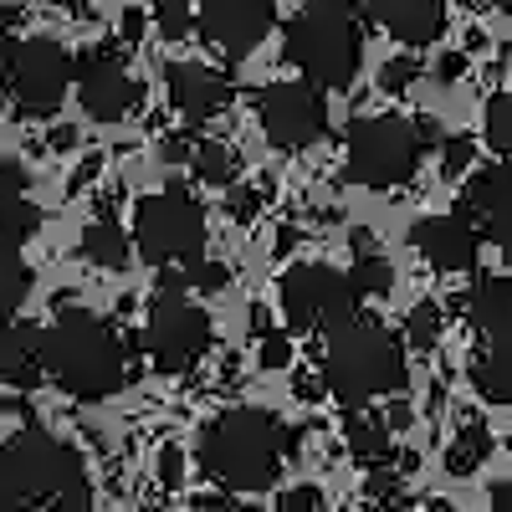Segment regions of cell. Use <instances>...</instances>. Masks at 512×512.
Here are the masks:
<instances>
[{"label":"cell","mask_w":512,"mask_h":512,"mask_svg":"<svg viewBox=\"0 0 512 512\" xmlns=\"http://www.w3.org/2000/svg\"><path fill=\"white\" fill-rule=\"evenodd\" d=\"M292 446V431L272 410H226L200 431V472L210 482H221L226 492H267L282 472V456Z\"/></svg>","instance_id":"cell-1"},{"label":"cell","mask_w":512,"mask_h":512,"mask_svg":"<svg viewBox=\"0 0 512 512\" xmlns=\"http://www.w3.org/2000/svg\"><path fill=\"white\" fill-rule=\"evenodd\" d=\"M47 379L72 400H108L128 384V349L98 313L57 308V323L47 328Z\"/></svg>","instance_id":"cell-2"},{"label":"cell","mask_w":512,"mask_h":512,"mask_svg":"<svg viewBox=\"0 0 512 512\" xmlns=\"http://www.w3.org/2000/svg\"><path fill=\"white\" fill-rule=\"evenodd\" d=\"M323 384H328V395L349 410H359L379 395H400L410 384L405 344L374 318H349L344 328L328 333Z\"/></svg>","instance_id":"cell-3"},{"label":"cell","mask_w":512,"mask_h":512,"mask_svg":"<svg viewBox=\"0 0 512 512\" xmlns=\"http://www.w3.org/2000/svg\"><path fill=\"white\" fill-rule=\"evenodd\" d=\"M282 52L308 82L333 88V93H349L359 67H364V31L349 11L328 6V0H313V6H303L287 21V47Z\"/></svg>","instance_id":"cell-4"},{"label":"cell","mask_w":512,"mask_h":512,"mask_svg":"<svg viewBox=\"0 0 512 512\" xmlns=\"http://www.w3.org/2000/svg\"><path fill=\"white\" fill-rule=\"evenodd\" d=\"M82 482V456L62 446L41 425H21V431L0 446V507L6 512H31L52 502Z\"/></svg>","instance_id":"cell-5"},{"label":"cell","mask_w":512,"mask_h":512,"mask_svg":"<svg viewBox=\"0 0 512 512\" xmlns=\"http://www.w3.org/2000/svg\"><path fill=\"white\" fill-rule=\"evenodd\" d=\"M425 154L420 139V123L400 118V113H364L349 123V139H344V169L349 180L364 190H400L415 180Z\"/></svg>","instance_id":"cell-6"},{"label":"cell","mask_w":512,"mask_h":512,"mask_svg":"<svg viewBox=\"0 0 512 512\" xmlns=\"http://www.w3.org/2000/svg\"><path fill=\"white\" fill-rule=\"evenodd\" d=\"M205 241L210 221L190 190L169 185L134 205V246L144 251L149 267H190L205 256Z\"/></svg>","instance_id":"cell-7"},{"label":"cell","mask_w":512,"mask_h":512,"mask_svg":"<svg viewBox=\"0 0 512 512\" xmlns=\"http://www.w3.org/2000/svg\"><path fill=\"white\" fill-rule=\"evenodd\" d=\"M144 344H149V359L159 374H190L210 349V313L195 297H185V287L175 277H164V287L154 292Z\"/></svg>","instance_id":"cell-8"},{"label":"cell","mask_w":512,"mask_h":512,"mask_svg":"<svg viewBox=\"0 0 512 512\" xmlns=\"http://www.w3.org/2000/svg\"><path fill=\"white\" fill-rule=\"evenodd\" d=\"M359 287L349 272L323 267V262H303L282 277V313L297 333H333L349 318H359Z\"/></svg>","instance_id":"cell-9"},{"label":"cell","mask_w":512,"mask_h":512,"mask_svg":"<svg viewBox=\"0 0 512 512\" xmlns=\"http://www.w3.org/2000/svg\"><path fill=\"white\" fill-rule=\"evenodd\" d=\"M256 123H262L267 144L297 154L328 134V103L318 93V82H272L256 98Z\"/></svg>","instance_id":"cell-10"},{"label":"cell","mask_w":512,"mask_h":512,"mask_svg":"<svg viewBox=\"0 0 512 512\" xmlns=\"http://www.w3.org/2000/svg\"><path fill=\"white\" fill-rule=\"evenodd\" d=\"M67 88H77V62L62 41L52 36H31L11 57V98L21 113H57Z\"/></svg>","instance_id":"cell-11"},{"label":"cell","mask_w":512,"mask_h":512,"mask_svg":"<svg viewBox=\"0 0 512 512\" xmlns=\"http://www.w3.org/2000/svg\"><path fill=\"white\" fill-rule=\"evenodd\" d=\"M272 26H277V0H200V36L226 62H246Z\"/></svg>","instance_id":"cell-12"},{"label":"cell","mask_w":512,"mask_h":512,"mask_svg":"<svg viewBox=\"0 0 512 512\" xmlns=\"http://www.w3.org/2000/svg\"><path fill=\"white\" fill-rule=\"evenodd\" d=\"M77 103L93 123H123L139 108V82L128 77L118 52H88L77 57Z\"/></svg>","instance_id":"cell-13"},{"label":"cell","mask_w":512,"mask_h":512,"mask_svg":"<svg viewBox=\"0 0 512 512\" xmlns=\"http://www.w3.org/2000/svg\"><path fill=\"white\" fill-rule=\"evenodd\" d=\"M410 246L420 251L425 267L436 272H472L482 256V226H472L456 210V216H425L410 226Z\"/></svg>","instance_id":"cell-14"},{"label":"cell","mask_w":512,"mask_h":512,"mask_svg":"<svg viewBox=\"0 0 512 512\" xmlns=\"http://www.w3.org/2000/svg\"><path fill=\"white\" fill-rule=\"evenodd\" d=\"M461 216L472 226H482L487 241L512 251V159H502L492 169H477L472 185L461 190Z\"/></svg>","instance_id":"cell-15"},{"label":"cell","mask_w":512,"mask_h":512,"mask_svg":"<svg viewBox=\"0 0 512 512\" xmlns=\"http://www.w3.org/2000/svg\"><path fill=\"white\" fill-rule=\"evenodd\" d=\"M164 88H169V103H175V113L190 118V123L216 118V113L231 108V98H236V88L226 82V72L200 67V62H169V67H164Z\"/></svg>","instance_id":"cell-16"},{"label":"cell","mask_w":512,"mask_h":512,"mask_svg":"<svg viewBox=\"0 0 512 512\" xmlns=\"http://www.w3.org/2000/svg\"><path fill=\"white\" fill-rule=\"evenodd\" d=\"M47 379V328L11 323L0 328V384L6 390H36Z\"/></svg>","instance_id":"cell-17"},{"label":"cell","mask_w":512,"mask_h":512,"mask_svg":"<svg viewBox=\"0 0 512 512\" xmlns=\"http://www.w3.org/2000/svg\"><path fill=\"white\" fill-rule=\"evenodd\" d=\"M374 16L400 47H431L446 36V0H379Z\"/></svg>","instance_id":"cell-18"},{"label":"cell","mask_w":512,"mask_h":512,"mask_svg":"<svg viewBox=\"0 0 512 512\" xmlns=\"http://www.w3.org/2000/svg\"><path fill=\"white\" fill-rule=\"evenodd\" d=\"M461 313H466V323H472L477 333H487V338L507 333L512 328V277H482L477 287H466Z\"/></svg>","instance_id":"cell-19"},{"label":"cell","mask_w":512,"mask_h":512,"mask_svg":"<svg viewBox=\"0 0 512 512\" xmlns=\"http://www.w3.org/2000/svg\"><path fill=\"white\" fill-rule=\"evenodd\" d=\"M77 251H82V262H93V267H103V272H123L128 262H134V241H128V231H123L113 216L88 221Z\"/></svg>","instance_id":"cell-20"},{"label":"cell","mask_w":512,"mask_h":512,"mask_svg":"<svg viewBox=\"0 0 512 512\" xmlns=\"http://www.w3.org/2000/svg\"><path fill=\"white\" fill-rule=\"evenodd\" d=\"M472 384L482 390V400L492 405H512V328L497 333L482 349V359L472 364Z\"/></svg>","instance_id":"cell-21"},{"label":"cell","mask_w":512,"mask_h":512,"mask_svg":"<svg viewBox=\"0 0 512 512\" xmlns=\"http://www.w3.org/2000/svg\"><path fill=\"white\" fill-rule=\"evenodd\" d=\"M41 231V210L21 190H0V251H16Z\"/></svg>","instance_id":"cell-22"},{"label":"cell","mask_w":512,"mask_h":512,"mask_svg":"<svg viewBox=\"0 0 512 512\" xmlns=\"http://www.w3.org/2000/svg\"><path fill=\"white\" fill-rule=\"evenodd\" d=\"M487 456H492V431L482 420H472V425H461V431H456V441L446 451V472L451 477H472Z\"/></svg>","instance_id":"cell-23"},{"label":"cell","mask_w":512,"mask_h":512,"mask_svg":"<svg viewBox=\"0 0 512 512\" xmlns=\"http://www.w3.org/2000/svg\"><path fill=\"white\" fill-rule=\"evenodd\" d=\"M31 267L21 262V256L0 251V328H11V318L21 313V303L31 297Z\"/></svg>","instance_id":"cell-24"},{"label":"cell","mask_w":512,"mask_h":512,"mask_svg":"<svg viewBox=\"0 0 512 512\" xmlns=\"http://www.w3.org/2000/svg\"><path fill=\"white\" fill-rule=\"evenodd\" d=\"M344 441L359 461H384L390 456V420H374V415H349L344 420Z\"/></svg>","instance_id":"cell-25"},{"label":"cell","mask_w":512,"mask_h":512,"mask_svg":"<svg viewBox=\"0 0 512 512\" xmlns=\"http://www.w3.org/2000/svg\"><path fill=\"white\" fill-rule=\"evenodd\" d=\"M195 175L205 185H216V190H231L236 175H241V154L231 144H221V139H210V144L195 149Z\"/></svg>","instance_id":"cell-26"},{"label":"cell","mask_w":512,"mask_h":512,"mask_svg":"<svg viewBox=\"0 0 512 512\" xmlns=\"http://www.w3.org/2000/svg\"><path fill=\"white\" fill-rule=\"evenodd\" d=\"M154 26H159L164 41H185L190 26H200L195 0H154Z\"/></svg>","instance_id":"cell-27"},{"label":"cell","mask_w":512,"mask_h":512,"mask_svg":"<svg viewBox=\"0 0 512 512\" xmlns=\"http://www.w3.org/2000/svg\"><path fill=\"white\" fill-rule=\"evenodd\" d=\"M349 277H354V287L364 297H384V292L395 287V272H390V262H384L379 251H359V262L349 267Z\"/></svg>","instance_id":"cell-28"},{"label":"cell","mask_w":512,"mask_h":512,"mask_svg":"<svg viewBox=\"0 0 512 512\" xmlns=\"http://www.w3.org/2000/svg\"><path fill=\"white\" fill-rule=\"evenodd\" d=\"M405 338H410V349H436L441 344V308L436 303H415L410 318H405Z\"/></svg>","instance_id":"cell-29"},{"label":"cell","mask_w":512,"mask_h":512,"mask_svg":"<svg viewBox=\"0 0 512 512\" xmlns=\"http://www.w3.org/2000/svg\"><path fill=\"white\" fill-rule=\"evenodd\" d=\"M487 144L502 159H512V93H497L487 103Z\"/></svg>","instance_id":"cell-30"},{"label":"cell","mask_w":512,"mask_h":512,"mask_svg":"<svg viewBox=\"0 0 512 512\" xmlns=\"http://www.w3.org/2000/svg\"><path fill=\"white\" fill-rule=\"evenodd\" d=\"M175 282H180V287H200V292H216V287H226V282H231V272L200 256V262H190V267H185V277H175Z\"/></svg>","instance_id":"cell-31"},{"label":"cell","mask_w":512,"mask_h":512,"mask_svg":"<svg viewBox=\"0 0 512 512\" xmlns=\"http://www.w3.org/2000/svg\"><path fill=\"white\" fill-rule=\"evenodd\" d=\"M472 159H477V144H472V139H461V134L446 139V144H441V175H451V180L466 175V169H472Z\"/></svg>","instance_id":"cell-32"},{"label":"cell","mask_w":512,"mask_h":512,"mask_svg":"<svg viewBox=\"0 0 512 512\" xmlns=\"http://www.w3.org/2000/svg\"><path fill=\"white\" fill-rule=\"evenodd\" d=\"M415 77H420V62H415V57H395V62L379 67V88H384V93H405Z\"/></svg>","instance_id":"cell-33"},{"label":"cell","mask_w":512,"mask_h":512,"mask_svg":"<svg viewBox=\"0 0 512 512\" xmlns=\"http://www.w3.org/2000/svg\"><path fill=\"white\" fill-rule=\"evenodd\" d=\"M256 359H262V369H287L292 364V344H287V333H262V349H256Z\"/></svg>","instance_id":"cell-34"},{"label":"cell","mask_w":512,"mask_h":512,"mask_svg":"<svg viewBox=\"0 0 512 512\" xmlns=\"http://www.w3.org/2000/svg\"><path fill=\"white\" fill-rule=\"evenodd\" d=\"M277 512H323V492L318 487H292V492H282Z\"/></svg>","instance_id":"cell-35"},{"label":"cell","mask_w":512,"mask_h":512,"mask_svg":"<svg viewBox=\"0 0 512 512\" xmlns=\"http://www.w3.org/2000/svg\"><path fill=\"white\" fill-rule=\"evenodd\" d=\"M11 57H16V41L6 31V16H0V98L11 93Z\"/></svg>","instance_id":"cell-36"},{"label":"cell","mask_w":512,"mask_h":512,"mask_svg":"<svg viewBox=\"0 0 512 512\" xmlns=\"http://www.w3.org/2000/svg\"><path fill=\"white\" fill-rule=\"evenodd\" d=\"M226 210H231V221H251V216H256V195L231 185V190H226Z\"/></svg>","instance_id":"cell-37"},{"label":"cell","mask_w":512,"mask_h":512,"mask_svg":"<svg viewBox=\"0 0 512 512\" xmlns=\"http://www.w3.org/2000/svg\"><path fill=\"white\" fill-rule=\"evenodd\" d=\"M159 477H164L169 487H180V477H185V456H180L175 446H164V451H159Z\"/></svg>","instance_id":"cell-38"},{"label":"cell","mask_w":512,"mask_h":512,"mask_svg":"<svg viewBox=\"0 0 512 512\" xmlns=\"http://www.w3.org/2000/svg\"><path fill=\"white\" fill-rule=\"evenodd\" d=\"M195 512H246V507L226 492H205V497H195Z\"/></svg>","instance_id":"cell-39"},{"label":"cell","mask_w":512,"mask_h":512,"mask_svg":"<svg viewBox=\"0 0 512 512\" xmlns=\"http://www.w3.org/2000/svg\"><path fill=\"white\" fill-rule=\"evenodd\" d=\"M492 507H497V512H512V477H502V482L492 487Z\"/></svg>","instance_id":"cell-40"},{"label":"cell","mask_w":512,"mask_h":512,"mask_svg":"<svg viewBox=\"0 0 512 512\" xmlns=\"http://www.w3.org/2000/svg\"><path fill=\"white\" fill-rule=\"evenodd\" d=\"M72 144H77V134H72V128L62 123V128H57V134H52V149H72Z\"/></svg>","instance_id":"cell-41"},{"label":"cell","mask_w":512,"mask_h":512,"mask_svg":"<svg viewBox=\"0 0 512 512\" xmlns=\"http://www.w3.org/2000/svg\"><path fill=\"white\" fill-rule=\"evenodd\" d=\"M456 72H461V57H446V62H441V67H436V77H441V82H451V77H456Z\"/></svg>","instance_id":"cell-42"},{"label":"cell","mask_w":512,"mask_h":512,"mask_svg":"<svg viewBox=\"0 0 512 512\" xmlns=\"http://www.w3.org/2000/svg\"><path fill=\"white\" fill-rule=\"evenodd\" d=\"M139 26H144L139 11H128V16H123V36H139Z\"/></svg>","instance_id":"cell-43"},{"label":"cell","mask_w":512,"mask_h":512,"mask_svg":"<svg viewBox=\"0 0 512 512\" xmlns=\"http://www.w3.org/2000/svg\"><path fill=\"white\" fill-rule=\"evenodd\" d=\"M328 6H338V11H349V16H359V11H364V0H328Z\"/></svg>","instance_id":"cell-44"},{"label":"cell","mask_w":512,"mask_h":512,"mask_svg":"<svg viewBox=\"0 0 512 512\" xmlns=\"http://www.w3.org/2000/svg\"><path fill=\"white\" fill-rule=\"evenodd\" d=\"M11 6H31V0H0V11H11Z\"/></svg>","instance_id":"cell-45"},{"label":"cell","mask_w":512,"mask_h":512,"mask_svg":"<svg viewBox=\"0 0 512 512\" xmlns=\"http://www.w3.org/2000/svg\"><path fill=\"white\" fill-rule=\"evenodd\" d=\"M369 512H400V507H390V502H379V507H369Z\"/></svg>","instance_id":"cell-46"},{"label":"cell","mask_w":512,"mask_h":512,"mask_svg":"<svg viewBox=\"0 0 512 512\" xmlns=\"http://www.w3.org/2000/svg\"><path fill=\"white\" fill-rule=\"evenodd\" d=\"M497 6H507V11H512V0H497Z\"/></svg>","instance_id":"cell-47"}]
</instances>
